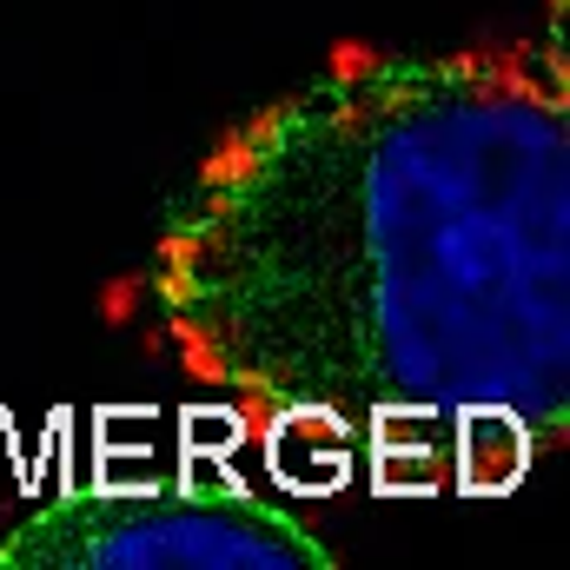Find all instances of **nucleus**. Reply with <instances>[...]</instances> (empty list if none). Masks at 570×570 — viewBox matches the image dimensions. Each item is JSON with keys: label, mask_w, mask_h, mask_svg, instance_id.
<instances>
[{"label": "nucleus", "mask_w": 570, "mask_h": 570, "mask_svg": "<svg viewBox=\"0 0 570 570\" xmlns=\"http://www.w3.org/2000/svg\"><path fill=\"white\" fill-rule=\"evenodd\" d=\"M0 570H332V544L246 491L87 484L13 524Z\"/></svg>", "instance_id": "nucleus-2"}, {"label": "nucleus", "mask_w": 570, "mask_h": 570, "mask_svg": "<svg viewBox=\"0 0 570 570\" xmlns=\"http://www.w3.org/2000/svg\"><path fill=\"white\" fill-rule=\"evenodd\" d=\"M146 298L233 405L524 464L570 425V107L538 53L352 47L173 199Z\"/></svg>", "instance_id": "nucleus-1"}]
</instances>
